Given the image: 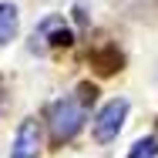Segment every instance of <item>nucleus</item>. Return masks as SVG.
Segmentation results:
<instances>
[{"mask_svg": "<svg viewBox=\"0 0 158 158\" xmlns=\"http://www.w3.org/2000/svg\"><path fill=\"white\" fill-rule=\"evenodd\" d=\"M88 94L94 98V88L84 84L77 94L61 98V101L51 108V131H54L57 141H71V138L81 131V125L88 121Z\"/></svg>", "mask_w": 158, "mask_h": 158, "instance_id": "f257e3e1", "label": "nucleus"}, {"mask_svg": "<svg viewBox=\"0 0 158 158\" xmlns=\"http://www.w3.org/2000/svg\"><path fill=\"white\" fill-rule=\"evenodd\" d=\"M128 118V101L125 98H114V101H108L101 111H98L94 118V138L101 141V145H108V141H114L118 138V131H121V125H125Z\"/></svg>", "mask_w": 158, "mask_h": 158, "instance_id": "f03ea898", "label": "nucleus"}, {"mask_svg": "<svg viewBox=\"0 0 158 158\" xmlns=\"http://www.w3.org/2000/svg\"><path fill=\"white\" fill-rule=\"evenodd\" d=\"M37 152H40V128H37L34 118H27V121H20V128H17L10 158H37Z\"/></svg>", "mask_w": 158, "mask_h": 158, "instance_id": "7ed1b4c3", "label": "nucleus"}, {"mask_svg": "<svg viewBox=\"0 0 158 158\" xmlns=\"http://www.w3.org/2000/svg\"><path fill=\"white\" fill-rule=\"evenodd\" d=\"M17 27H20L17 7L3 0V3H0V47H3V44H10V40L17 37Z\"/></svg>", "mask_w": 158, "mask_h": 158, "instance_id": "20e7f679", "label": "nucleus"}, {"mask_svg": "<svg viewBox=\"0 0 158 158\" xmlns=\"http://www.w3.org/2000/svg\"><path fill=\"white\" fill-rule=\"evenodd\" d=\"M128 158H158V138H155V135L138 138V141L128 148Z\"/></svg>", "mask_w": 158, "mask_h": 158, "instance_id": "39448f33", "label": "nucleus"}]
</instances>
